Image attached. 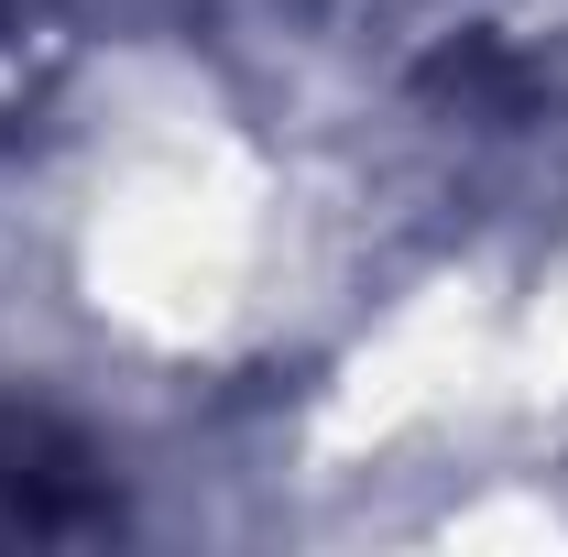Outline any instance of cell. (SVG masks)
<instances>
[{
    "instance_id": "obj_1",
    "label": "cell",
    "mask_w": 568,
    "mask_h": 557,
    "mask_svg": "<svg viewBox=\"0 0 568 557\" xmlns=\"http://www.w3.org/2000/svg\"><path fill=\"white\" fill-rule=\"evenodd\" d=\"M110 525V470L55 416H0V536H88Z\"/></svg>"
}]
</instances>
